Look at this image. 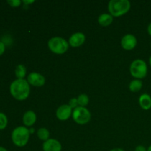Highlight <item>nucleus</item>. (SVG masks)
I'll return each instance as SVG.
<instances>
[{"instance_id": "nucleus-1", "label": "nucleus", "mask_w": 151, "mask_h": 151, "mask_svg": "<svg viewBox=\"0 0 151 151\" xmlns=\"http://www.w3.org/2000/svg\"><path fill=\"white\" fill-rule=\"evenodd\" d=\"M10 94L16 100L22 101L29 97L30 87L29 83L25 79H16L10 86Z\"/></svg>"}, {"instance_id": "nucleus-2", "label": "nucleus", "mask_w": 151, "mask_h": 151, "mask_svg": "<svg viewBox=\"0 0 151 151\" xmlns=\"http://www.w3.org/2000/svg\"><path fill=\"white\" fill-rule=\"evenodd\" d=\"M131 6V2L128 0H111L108 9L113 17H119L128 13Z\"/></svg>"}, {"instance_id": "nucleus-3", "label": "nucleus", "mask_w": 151, "mask_h": 151, "mask_svg": "<svg viewBox=\"0 0 151 151\" xmlns=\"http://www.w3.org/2000/svg\"><path fill=\"white\" fill-rule=\"evenodd\" d=\"M29 135L30 133L28 128L25 126H19L12 131V142L17 147H24L29 142Z\"/></svg>"}, {"instance_id": "nucleus-4", "label": "nucleus", "mask_w": 151, "mask_h": 151, "mask_svg": "<svg viewBox=\"0 0 151 151\" xmlns=\"http://www.w3.org/2000/svg\"><path fill=\"white\" fill-rule=\"evenodd\" d=\"M50 51L56 55H63L67 52L69 49V41L61 37H53L50 38L47 43Z\"/></svg>"}, {"instance_id": "nucleus-5", "label": "nucleus", "mask_w": 151, "mask_h": 151, "mask_svg": "<svg viewBox=\"0 0 151 151\" xmlns=\"http://www.w3.org/2000/svg\"><path fill=\"white\" fill-rule=\"evenodd\" d=\"M130 72L131 75L136 79H143L147 75V63L142 59L134 60L130 66Z\"/></svg>"}, {"instance_id": "nucleus-6", "label": "nucleus", "mask_w": 151, "mask_h": 151, "mask_svg": "<svg viewBox=\"0 0 151 151\" xmlns=\"http://www.w3.org/2000/svg\"><path fill=\"white\" fill-rule=\"evenodd\" d=\"M72 118L78 125H86L91 120V115L86 107L78 106L72 111Z\"/></svg>"}, {"instance_id": "nucleus-7", "label": "nucleus", "mask_w": 151, "mask_h": 151, "mask_svg": "<svg viewBox=\"0 0 151 151\" xmlns=\"http://www.w3.org/2000/svg\"><path fill=\"white\" fill-rule=\"evenodd\" d=\"M27 81L29 85L33 86L41 87L45 84L46 79L44 75L38 72H31L27 77Z\"/></svg>"}, {"instance_id": "nucleus-8", "label": "nucleus", "mask_w": 151, "mask_h": 151, "mask_svg": "<svg viewBox=\"0 0 151 151\" xmlns=\"http://www.w3.org/2000/svg\"><path fill=\"white\" fill-rule=\"evenodd\" d=\"M137 39L133 34H126L121 39V47L125 50H132L137 47Z\"/></svg>"}, {"instance_id": "nucleus-9", "label": "nucleus", "mask_w": 151, "mask_h": 151, "mask_svg": "<svg viewBox=\"0 0 151 151\" xmlns=\"http://www.w3.org/2000/svg\"><path fill=\"white\" fill-rule=\"evenodd\" d=\"M72 109L68 104L62 105L56 111V117L60 121H66L72 115Z\"/></svg>"}, {"instance_id": "nucleus-10", "label": "nucleus", "mask_w": 151, "mask_h": 151, "mask_svg": "<svg viewBox=\"0 0 151 151\" xmlns=\"http://www.w3.org/2000/svg\"><path fill=\"white\" fill-rule=\"evenodd\" d=\"M42 148L44 151H61L62 145L58 140L55 139H49L44 142Z\"/></svg>"}, {"instance_id": "nucleus-11", "label": "nucleus", "mask_w": 151, "mask_h": 151, "mask_svg": "<svg viewBox=\"0 0 151 151\" xmlns=\"http://www.w3.org/2000/svg\"><path fill=\"white\" fill-rule=\"evenodd\" d=\"M86 35L83 32H75L72 34L69 39V44L72 47H79L84 44Z\"/></svg>"}, {"instance_id": "nucleus-12", "label": "nucleus", "mask_w": 151, "mask_h": 151, "mask_svg": "<svg viewBox=\"0 0 151 151\" xmlns=\"http://www.w3.org/2000/svg\"><path fill=\"white\" fill-rule=\"evenodd\" d=\"M37 119L36 114L33 111H27L25 112L22 117V121L25 126L32 127L35 123Z\"/></svg>"}, {"instance_id": "nucleus-13", "label": "nucleus", "mask_w": 151, "mask_h": 151, "mask_svg": "<svg viewBox=\"0 0 151 151\" xmlns=\"http://www.w3.org/2000/svg\"><path fill=\"white\" fill-rule=\"evenodd\" d=\"M139 106L143 110L147 111L151 109V97L148 94H142L139 98Z\"/></svg>"}, {"instance_id": "nucleus-14", "label": "nucleus", "mask_w": 151, "mask_h": 151, "mask_svg": "<svg viewBox=\"0 0 151 151\" xmlns=\"http://www.w3.org/2000/svg\"><path fill=\"white\" fill-rule=\"evenodd\" d=\"M97 21H98V23L100 25L103 27H107L111 24L114 21V18L110 13H103V14L100 15Z\"/></svg>"}, {"instance_id": "nucleus-15", "label": "nucleus", "mask_w": 151, "mask_h": 151, "mask_svg": "<svg viewBox=\"0 0 151 151\" xmlns=\"http://www.w3.org/2000/svg\"><path fill=\"white\" fill-rule=\"evenodd\" d=\"M143 86L142 81L141 80H133L129 83V90L132 92H138L142 89Z\"/></svg>"}, {"instance_id": "nucleus-16", "label": "nucleus", "mask_w": 151, "mask_h": 151, "mask_svg": "<svg viewBox=\"0 0 151 151\" xmlns=\"http://www.w3.org/2000/svg\"><path fill=\"white\" fill-rule=\"evenodd\" d=\"M15 75L17 79H24L27 75V69L23 64L18 65L15 69Z\"/></svg>"}, {"instance_id": "nucleus-17", "label": "nucleus", "mask_w": 151, "mask_h": 151, "mask_svg": "<svg viewBox=\"0 0 151 151\" xmlns=\"http://www.w3.org/2000/svg\"><path fill=\"white\" fill-rule=\"evenodd\" d=\"M50 131L46 128H41L37 131V136H38V139L42 141L45 142L48 140L50 139Z\"/></svg>"}, {"instance_id": "nucleus-18", "label": "nucleus", "mask_w": 151, "mask_h": 151, "mask_svg": "<svg viewBox=\"0 0 151 151\" xmlns=\"http://www.w3.org/2000/svg\"><path fill=\"white\" fill-rule=\"evenodd\" d=\"M77 99H78V105L81 107H85L89 103V98H88V95H86V94H80Z\"/></svg>"}, {"instance_id": "nucleus-19", "label": "nucleus", "mask_w": 151, "mask_h": 151, "mask_svg": "<svg viewBox=\"0 0 151 151\" xmlns=\"http://www.w3.org/2000/svg\"><path fill=\"white\" fill-rule=\"evenodd\" d=\"M8 119L7 116L2 112H0V130H4L7 127Z\"/></svg>"}, {"instance_id": "nucleus-20", "label": "nucleus", "mask_w": 151, "mask_h": 151, "mask_svg": "<svg viewBox=\"0 0 151 151\" xmlns=\"http://www.w3.org/2000/svg\"><path fill=\"white\" fill-rule=\"evenodd\" d=\"M22 1L20 0H7V3L12 7H18L21 5Z\"/></svg>"}, {"instance_id": "nucleus-21", "label": "nucleus", "mask_w": 151, "mask_h": 151, "mask_svg": "<svg viewBox=\"0 0 151 151\" xmlns=\"http://www.w3.org/2000/svg\"><path fill=\"white\" fill-rule=\"evenodd\" d=\"M69 106H70L72 109H76L77 107H78L79 106V105H78V99L77 98H72L69 100Z\"/></svg>"}, {"instance_id": "nucleus-22", "label": "nucleus", "mask_w": 151, "mask_h": 151, "mask_svg": "<svg viewBox=\"0 0 151 151\" xmlns=\"http://www.w3.org/2000/svg\"><path fill=\"white\" fill-rule=\"evenodd\" d=\"M5 51V44L2 41H0V55L4 54Z\"/></svg>"}, {"instance_id": "nucleus-23", "label": "nucleus", "mask_w": 151, "mask_h": 151, "mask_svg": "<svg viewBox=\"0 0 151 151\" xmlns=\"http://www.w3.org/2000/svg\"><path fill=\"white\" fill-rule=\"evenodd\" d=\"M134 151H147V149L143 145H138L136 147Z\"/></svg>"}, {"instance_id": "nucleus-24", "label": "nucleus", "mask_w": 151, "mask_h": 151, "mask_svg": "<svg viewBox=\"0 0 151 151\" xmlns=\"http://www.w3.org/2000/svg\"><path fill=\"white\" fill-rule=\"evenodd\" d=\"M34 1H27V0H24V1H22V2H23L24 4H27H27H28V5H29V4L34 3Z\"/></svg>"}, {"instance_id": "nucleus-25", "label": "nucleus", "mask_w": 151, "mask_h": 151, "mask_svg": "<svg viewBox=\"0 0 151 151\" xmlns=\"http://www.w3.org/2000/svg\"><path fill=\"white\" fill-rule=\"evenodd\" d=\"M147 32H148L149 35L151 36V22L150 24H148V26H147Z\"/></svg>"}, {"instance_id": "nucleus-26", "label": "nucleus", "mask_w": 151, "mask_h": 151, "mask_svg": "<svg viewBox=\"0 0 151 151\" xmlns=\"http://www.w3.org/2000/svg\"><path fill=\"white\" fill-rule=\"evenodd\" d=\"M110 151H125V150L122 148H119V147H116V148L111 149Z\"/></svg>"}, {"instance_id": "nucleus-27", "label": "nucleus", "mask_w": 151, "mask_h": 151, "mask_svg": "<svg viewBox=\"0 0 151 151\" xmlns=\"http://www.w3.org/2000/svg\"><path fill=\"white\" fill-rule=\"evenodd\" d=\"M0 151H7V150L6 148H4V147H1V146H0Z\"/></svg>"}, {"instance_id": "nucleus-28", "label": "nucleus", "mask_w": 151, "mask_h": 151, "mask_svg": "<svg viewBox=\"0 0 151 151\" xmlns=\"http://www.w3.org/2000/svg\"><path fill=\"white\" fill-rule=\"evenodd\" d=\"M149 64H150V66L151 67V56L150 58H149Z\"/></svg>"}, {"instance_id": "nucleus-29", "label": "nucleus", "mask_w": 151, "mask_h": 151, "mask_svg": "<svg viewBox=\"0 0 151 151\" xmlns=\"http://www.w3.org/2000/svg\"><path fill=\"white\" fill-rule=\"evenodd\" d=\"M147 151H151V145H150L148 147V148H147Z\"/></svg>"}, {"instance_id": "nucleus-30", "label": "nucleus", "mask_w": 151, "mask_h": 151, "mask_svg": "<svg viewBox=\"0 0 151 151\" xmlns=\"http://www.w3.org/2000/svg\"><path fill=\"white\" fill-rule=\"evenodd\" d=\"M150 46H151V44H150Z\"/></svg>"}]
</instances>
